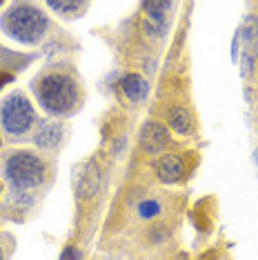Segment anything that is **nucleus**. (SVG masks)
<instances>
[{"label": "nucleus", "mask_w": 258, "mask_h": 260, "mask_svg": "<svg viewBox=\"0 0 258 260\" xmlns=\"http://www.w3.org/2000/svg\"><path fill=\"white\" fill-rule=\"evenodd\" d=\"M36 98L49 116H69L80 105V87L67 72H47L34 80Z\"/></svg>", "instance_id": "1"}, {"label": "nucleus", "mask_w": 258, "mask_h": 260, "mask_svg": "<svg viewBox=\"0 0 258 260\" xmlns=\"http://www.w3.org/2000/svg\"><path fill=\"white\" fill-rule=\"evenodd\" d=\"M3 29L9 38L22 45H36L49 29V18L40 7L29 0H18L3 16Z\"/></svg>", "instance_id": "2"}, {"label": "nucleus", "mask_w": 258, "mask_h": 260, "mask_svg": "<svg viewBox=\"0 0 258 260\" xmlns=\"http://www.w3.org/2000/svg\"><path fill=\"white\" fill-rule=\"evenodd\" d=\"M5 178L16 193H29L45 182L47 167L40 156L31 151H14L5 160Z\"/></svg>", "instance_id": "3"}, {"label": "nucleus", "mask_w": 258, "mask_h": 260, "mask_svg": "<svg viewBox=\"0 0 258 260\" xmlns=\"http://www.w3.org/2000/svg\"><path fill=\"white\" fill-rule=\"evenodd\" d=\"M34 122H36V111H34L25 93L14 91L3 100V105H0V125H3L7 136L22 138V136L29 134Z\"/></svg>", "instance_id": "4"}, {"label": "nucleus", "mask_w": 258, "mask_h": 260, "mask_svg": "<svg viewBox=\"0 0 258 260\" xmlns=\"http://www.w3.org/2000/svg\"><path fill=\"white\" fill-rule=\"evenodd\" d=\"M169 143V134L160 122H147L140 129V147L149 153H160Z\"/></svg>", "instance_id": "5"}, {"label": "nucleus", "mask_w": 258, "mask_h": 260, "mask_svg": "<svg viewBox=\"0 0 258 260\" xmlns=\"http://www.w3.org/2000/svg\"><path fill=\"white\" fill-rule=\"evenodd\" d=\"M156 174L163 182H176L183 176V160L176 153H165L158 158L156 162Z\"/></svg>", "instance_id": "6"}, {"label": "nucleus", "mask_w": 258, "mask_h": 260, "mask_svg": "<svg viewBox=\"0 0 258 260\" xmlns=\"http://www.w3.org/2000/svg\"><path fill=\"white\" fill-rule=\"evenodd\" d=\"M120 87H122L125 96L132 100V103H143V100L147 98V93H149L147 80H145L143 76H138V74H127L125 78L120 80Z\"/></svg>", "instance_id": "7"}, {"label": "nucleus", "mask_w": 258, "mask_h": 260, "mask_svg": "<svg viewBox=\"0 0 258 260\" xmlns=\"http://www.w3.org/2000/svg\"><path fill=\"white\" fill-rule=\"evenodd\" d=\"M60 136H62V127L58 125V122H45V125H40L38 134H36V145L49 149V147L58 145Z\"/></svg>", "instance_id": "8"}, {"label": "nucleus", "mask_w": 258, "mask_h": 260, "mask_svg": "<svg viewBox=\"0 0 258 260\" xmlns=\"http://www.w3.org/2000/svg\"><path fill=\"white\" fill-rule=\"evenodd\" d=\"M169 9H172V3H169V0H145V14H147V20L158 22V25H165Z\"/></svg>", "instance_id": "9"}, {"label": "nucleus", "mask_w": 258, "mask_h": 260, "mask_svg": "<svg viewBox=\"0 0 258 260\" xmlns=\"http://www.w3.org/2000/svg\"><path fill=\"white\" fill-rule=\"evenodd\" d=\"M96 189H98V169H96V165L89 162L85 167V174H80V178H78V193H80V198H89Z\"/></svg>", "instance_id": "10"}, {"label": "nucleus", "mask_w": 258, "mask_h": 260, "mask_svg": "<svg viewBox=\"0 0 258 260\" xmlns=\"http://www.w3.org/2000/svg\"><path fill=\"white\" fill-rule=\"evenodd\" d=\"M47 5L60 16H80L87 7V0H47Z\"/></svg>", "instance_id": "11"}, {"label": "nucleus", "mask_w": 258, "mask_h": 260, "mask_svg": "<svg viewBox=\"0 0 258 260\" xmlns=\"http://www.w3.org/2000/svg\"><path fill=\"white\" fill-rule=\"evenodd\" d=\"M169 125H172L174 132H178V134H189V129H191V116H189V111L183 109V107H176L169 111Z\"/></svg>", "instance_id": "12"}, {"label": "nucleus", "mask_w": 258, "mask_h": 260, "mask_svg": "<svg viewBox=\"0 0 258 260\" xmlns=\"http://www.w3.org/2000/svg\"><path fill=\"white\" fill-rule=\"evenodd\" d=\"M243 38L245 40H254L258 38V16H249L247 20H245V25H243Z\"/></svg>", "instance_id": "13"}, {"label": "nucleus", "mask_w": 258, "mask_h": 260, "mask_svg": "<svg viewBox=\"0 0 258 260\" xmlns=\"http://www.w3.org/2000/svg\"><path fill=\"white\" fill-rule=\"evenodd\" d=\"M140 216L143 218H151L156 214H160V205L156 203V200H145V203H140Z\"/></svg>", "instance_id": "14"}, {"label": "nucleus", "mask_w": 258, "mask_h": 260, "mask_svg": "<svg viewBox=\"0 0 258 260\" xmlns=\"http://www.w3.org/2000/svg\"><path fill=\"white\" fill-rule=\"evenodd\" d=\"M14 80V76H11L9 72H0V89H3L5 85H7V82H11Z\"/></svg>", "instance_id": "15"}, {"label": "nucleus", "mask_w": 258, "mask_h": 260, "mask_svg": "<svg viewBox=\"0 0 258 260\" xmlns=\"http://www.w3.org/2000/svg\"><path fill=\"white\" fill-rule=\"evenodd\" d=\"M78 256H80V253L76 249H64L62 251V258H78Z\"/></svg>", "instance_id": "16"}, {"label": "nucleus", "mask_w": 258, "mask_h": 260, "mask_svg": "<svg viewBox=\"0 0 258 260\" xmlns=\"http://www.w3.org/2000/svg\"><path fill=\"white\" fill-rule=\"evenodd\" d=\"M256 160H258V149H256Z\"/></svg>", "instance_id": "17"}, {"label": "nucleus", "mask_w": 258, "mask_h": 260, "mask_svg": "<svg viewBox=\"0 0 258 260\" xmlns=\"http://www.w3.org/2000/svg\"><path fill=\"white\" fill-rule=\"evenodd\" d=\"M0 258H3V249H0Z\"/></svg>", "instance_id": "18"}, {"label": "nucleus", "mask_w": 258, "mask_h": 260, "mask_svg": "<svg viewBox=\"0 0 258 260\" xmlns=\"http://www.w3.org/2000/svg\"><path fill=\"white\" fill-rule=\"evenodd\" d=\"M256 54H258V45H256Z\"/></svg>", "instance_id": "19"}, {"label": "nucleus", "mask_w": 258, "mask_h": 260, "mask_svg": "<svg viewBox=\"0 0 258 260\" xmlns=\"http://www.w3.org/2000/svg\"><path fill=\"white\" fill-rule=\"evenodd\" d=\"M3 3H5V0H0V5H3Z\"/></svg>", "instance_id": "20"}, {"label": "nucleus", "mask_w": 258, "mask_h": 260, "mask_svg": "<svg viewBox=\"0 0 258 260\" xmlns=\"http://www.w3.org/2000/svg\"><path fill=\"white\" fill-rule=\"evenodd\" d=\"M0 191H3V185H0Z\"/></svg>", "instance_id": "21"}]
</instances>
